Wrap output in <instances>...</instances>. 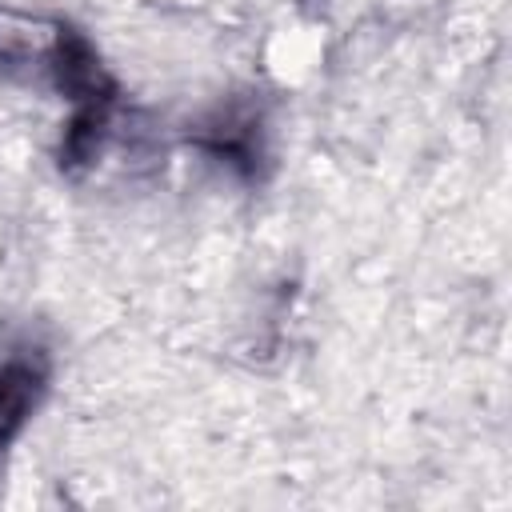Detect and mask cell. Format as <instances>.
<instances>
[{"label": "cell", "instance_id": "cell-1", "mask_svg": "<svg viewBox=\"0 0 512 512\" xmlns=\"http://www.w3.org/2000/svg\"><path fill=\"white\" fill-rule=\"evenodd\" d=\"M60 24L32 20L20 12H0V60L24 64V60H52L60 44Z\"/></svg>", "mask_w": 512, "mask_h": 512}, {"label": "cell", "instance_id": "cell-2", "mask_svg": "<svg viewBox=\"0 0 512 512\" xmlns=\"http://www.w3.org/2000/svg\"><path fill=\"white\" fill-rule=\"evenodd\" d=\"M40 396V372L28 360H12L0 368V440L16 436Z\"/></svg>", "mask_w": 512, "mask_h": 512}, {"label": "cell", "instance_id": "cell-3", "mask_svg": "<svg viewBox=\"0 0 512 512\" xmlns=\"http://www.w3.org/2000/svg\"><path fill=\"white\" fill-rule=\"evenodd\" d=\"M96 140H100V116H96V108H88V112H80V116L72 120V128H68V136H64V160H68V164L88 160V156L96 152Z\"/></svg>", "mask_w": 512, "mask_h": 512}]
</instances>
